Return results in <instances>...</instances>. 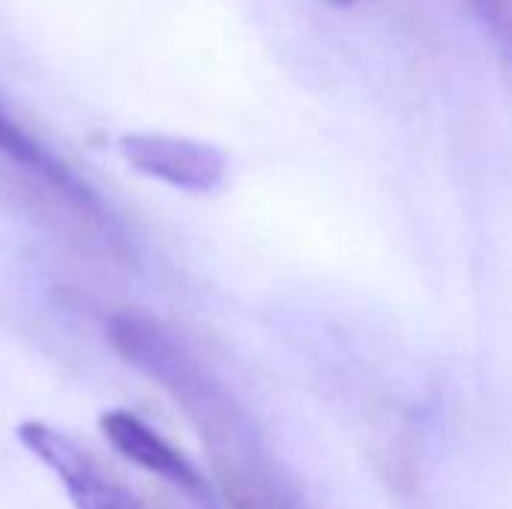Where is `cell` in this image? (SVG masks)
Returning a JSON list of instances; mask_svg holds the SVG:
<instances>
[{
	"label": "cell",
	"instance_id": "cell-1",
	"mask_svg": "<svg viewBox=\"0 0 512 509\" xmlns=\"http://www.w3.org/2000/svg\"><path fill=\"white\" fill-rule=\"evenodd\" d=\"M18 441L60 480L75 509H156L114 477L84 444L48 423H21Z\"/></svg>",
	"mask_w": 512,
	"mask_h": 509
},
{
	"label": "cell",
	"instance_id": "cell-2",
	"mask_svg": "<svg viewBox=\"0 0 512 509\" xmlns=\"http://www.w3.org/2000/svg\"><path fill=\"white\" fill-rule=\"evenodd\" d=\"M117 150L138 174L198 195L213 192L228 168L225 153L219 147L180 135L126 132L120 135Z\"/></svg>",
	"mask_w": 512,
	"mask_h": 509
},
{
	"label": "cell",
	"instance_id": "cell-3",
	"mask_svg": "<svg viewBox=\"0 0 512 509\" xmlns=\"http://www.w3.org/2000/svg\"><path fill=\"white\" fill-rule=\"evenodd\" d=\"M0 159H6L12 168H18L24 177H30L39 189H48L63 207H69L75 216L84 219V225H93L99 234H105L108 216L102 213V204L96 195L78 180V174L60 162L45 144H39L0 102Z\"/></svg>",
	"mask_w": 512,
	"mask_h": 509
},
{
	"label": "cell",
	"instance_id": "cell-4",
	"mask_svg": "<svg viewBox=\"0 0 512 509\" xmlns=\"http://www.w3.org/2000/svg\"><path fill=\"white\" fill-rule=\"evenodd\" d=\"M99 429H102L105 441L132 465L162 477L165 483L177 486L180 492L192 495L195 501H204V504L213 501V489L201 477V471L174 444H168L153 426H147L132 411H120V408L105 411L99 417Z\"/></svg>",
	"mask_w": 512,
	"mask_h": 509
},
{
	"label": "cell",
	"instance_id": "cell-5",
	"mask_svg": "<svg viewBox=\"0 0 512 509\" xmlns=\"http://www.w3.org/2000/svg\"><path fill=\"white\" fill-rule=\"evenodd\" d=\"M210 465L231 509H306L285 474L267 456L264 444Z\"/></svg>",
	"mask_w": 512,
	"mask_h": 509
},
{
	"label": "cell",
	"instance_id": "cell-6",
	"mask_svg": "<svg viewBox=\"0 0 512 509\" xmlns=\"http://www.w3.org/2000/svg\"><path fill=\"white\" fill-rule=\"evenodd\" d=\"M492 36L498 57L512 75V0H465Z\"/></svg>",
	"mask_w": 512,
	"mask_h": 509
}]
</instances>
